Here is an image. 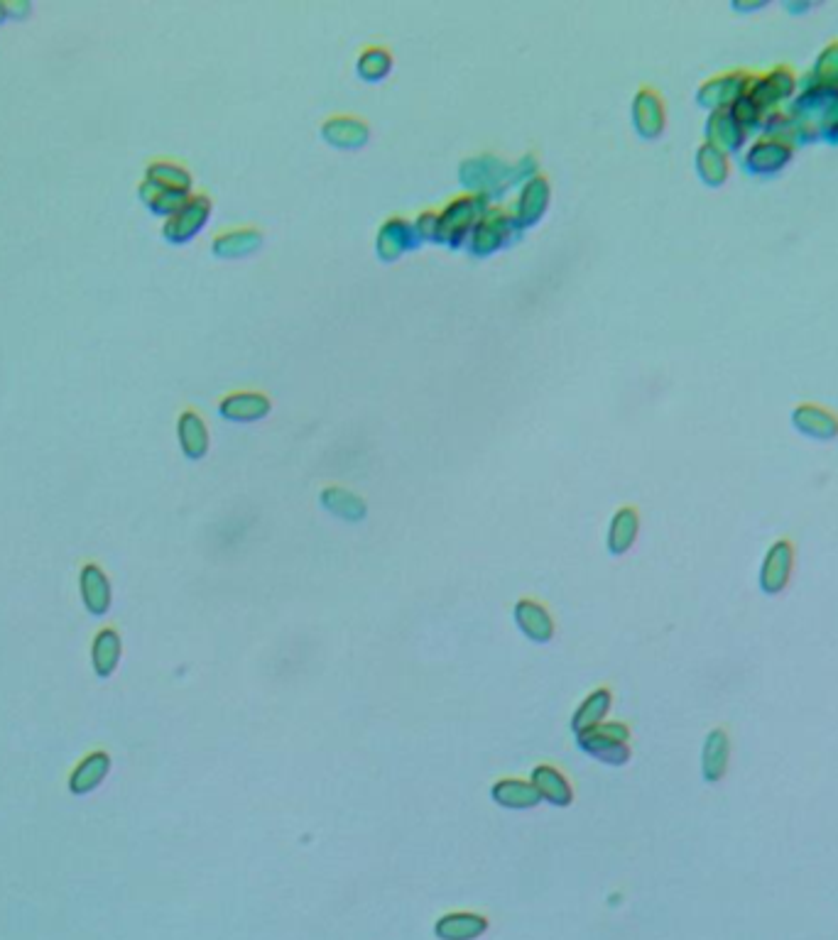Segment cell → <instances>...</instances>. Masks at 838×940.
Instances as JSON below:
<instances>
[{"instance_id":"cell-1","label":"cell","mask_w":838,"mask_h":940,"mask_svg":"<svg viewBox=\"0 0 838 940\" xmlns=\"http://www.w3.org/2000/svg\"><path fill=\"white\" fill-rule=\"evenodd\" d=\"M537 174L535 157L527 155L522 157L518 165L500 160L495 155H476L461 165V179L471 191L476 194H486L493 201V196L508 191L513 184L527 182V179Z\"/></svg>"},{"instance_id":"cell-2","label":"cell","mask_w":838,"mask_h":940,"mask_svg":"<svg viewBox=\"0 0 838 940\" xmlns=\"http://www.w3.org/2000/svg\"><path fill=\"white\" fill-rule=\"evenodd\" d=\"M491 209V199L486 194L466 191L454 196L437 211V228H434V243H444L446 248H464L466 240L476 223Z\"/></svg>"},{"instance_id":"cell-3","label":"cell","mask_w":838,"mask_h":940,"mask_svg":"<svg viewBox=\"0 0 838 940\" xmlns=\"http://www.w3.org/2000/svg\"><path fill=\"white\" fill-rule=\"evenodd\" d=\"M579 742L581 752L589 754L591 759L596 762L608 764V767H623V764L630 762L633 757V750H630V730L625 723H601L598 728H593L584 735L576 737Z\"/></svg>"},{"instance_id":"cell-4","label":"cell","mask_w":838,"mask_h":940,"mask_svg":"<svg viewBox=\"0 0 838 940\" xmlns=\"http://www.w3.org/2000/svg\"><path fill=\"white\" fill-rule=\"evenodd\" d=\"M515 233H518V228H515L510 209L491 206L486 216H483L471 231L469 240H466V250H469L473 258H488L495 250L505 248Z\"/></svg>"},{"instance_id":"cell-5","label":"cell","mask_w":838,"mask_h":940,"mask_svg":"<svg viewBox=\"0 0 838 940\" xmlns=\"http://www.w3.org/2000/svg\"><path fill=\"white\" fill-rule=\"evenodd\" d=\"M211 209V199L206 194H192L189 196L187 204L182 206L179 211H174L172 216L165 218V226H162V235L174 245L189 243L194 235H199L201 228L209 223Z\"/></svg>"},{"instance_id":"cell-6","label":"cell","mask_w":838,"mask_h":940,"mask_svg":"<svg viewBox=\"0 0 838 940\" xmlns=\"http://www.w3.org/2000/svg\"><path fill=\"white\" fill-rule=\"evenodd\" d=\"M549 201H552V184H549V179L540 172L532 174L527 182H522L515 206L510 209L515 228L522 231V228H530L537 221H542V216L549 209Z\"/></svg>"},{"instance_id":"cell-7","label":"cell","mask_w":838,"mask_h":940,"mask_svg":"<svg viewBox=\"0 0 838 940\" xmlns=\"http://www.w3.org/2000/svg\"><path fill=\"white\" fill-rule=\"evenodd\" d=\"M422 243L415 231V223L407 221L405 216H390L385 218L383 226L378 228V238H375V253L380 260L395 262L402 255L415 250Z\"/></svg>"},{"instance_id":"cell-8","label":"cell","mask_w":838,"mask_h":940,"mask_svg":"<svg viewBox=\"0 0 838 940\" xmlns=\"http://www.w3.org/2000/svg\"><path fill=\"white\" fill-rule=\"evenodd\" d=\"M794 544L789 539H777L767 549L763 566H760V590L765 595H780L789 586L794 571Z\"/></svg>"},{"instance_id":"cell-9","label":"cell","mask_w":838,"mask_h":940,"mask_svg":"<svg viewBox=\"0 0 838 940\" xmlns=\"http://www.w3.org/2000/svg\"><path fill=\"white\" fill-rule=\"evenodd\" d=\"M633 123L642 138H660L667 125V108L660 91L652 89V86H640L633 98Z\"/></svg>"},{"instance_id":"cell-10","label":"cell","mask_w":838,"mask_h":940,"mask_svg":"<svg viewBox=\"0 0 838 940\" xmlns=\"http://www.w3.org/2000/svg\"><path fill=\"white\" fill-rule=\"evenodd\" d=\"M753 84L748 71H726L721 76H711L699 89V103L709 108H731L740 96Z\"/></svg>"},{"instance_id":"cell-11","label":"cell","mask_w":838,"mask_h":940,"mask_svg":"<svg viewBox=\"0 0 838 940\" xmlns=\"http://www.w3.org/2000/svg\"><path fill=\"white\" fill-rule=\"evenodd\" d=\"M272 402L265 392L258 390H236L228 392L226 397H221L219 402V414L228 422H238V424H250L258 422V419H265L270 414Z\"/></svg>"},{"instance_id":"cell-12","label":"cell","mask_w":838,"mask_h":940,"mask_svg":"<svg viewBox=\"0 0 838 940\" xmlns=\"http://www.w3.org/2000/svg\"><path fill=\"white\" fill-rule=\"evenodd\" d=\"M81 603L89 615L103 617L113 605V586L99 564H86L79 573Z\"/></svg>"},{"instance_id":"cell-13","label":"cell","mask_w":838,"mask_h":940,"mask_svg":"<svg viewBox=\"0 0 838 940\" xmlns=\"http://www.w3.org/2000/svg\"><path fill=\"white\" fill-rule=\"evenodd\" d=\"M321 138L339 150H358L370 140V125L358 116H331L321 123Z\"/></svg>"},{"instance_id":"cell-14","label":"cell","mask_w":838,"mask_h":940,"mask_svg":"<svg viewBox=\"0 0 838 940\" xmlns=\"http://www.w3.org/2000/svg\"><path fill=\"white\" fill-rule=\"evenodd\" d=\"M513 615H515V622H518L520 632L530 639V642L549 644L554 639L557 625H554L549 610L544 608L542 603H537V600H530V598L518 600Z\"/></svg>"},{"instance_id":"cell-15","label":"cell","mask_w":838,"mask_h":940,"mask_svg":"<svg viewBox=\"0 0 838 940\" xmlns=\"http://www.w3.org/2000/svg\"><path fill=\"white\" fill-rule=\"evenodd\" d=\"M111 754L108 752H91L76 764V769L69 776V791L74 796H89L94 794L96 789L106 781V776L111 774Z\"/></svg>"},{"instance_id":"cell-16","label":"cell","mask_w":838,"mask_h":940,"mask_svg":"<svg viewBox=\"0 0 838 940\" xmlns=\"http://www.w3.org/2000/svg\"><path fill=\"white\" fill-rule=\"evenodd\" d=\"M532 786L537 789L542 801L552 803L557 808H567L574 801V786L567 779V774L559 772L552 764H537L530 774Z\"/></svg>"},{"instance_id":"cell-17","label":"cell","mask_w":838,"mask_h":940,"mask_svg":"<svg viewBox=\"0 0 838 940\" xmlns=\"http://www.w3.org/2000/svg\"><path fill=\"white\" fill-rule=\"evenodd\" d=\"M731 762V735L726 728H714L706 735L701 750V774L709 784H718L728 774Z\"/></svg>"},{"instance_id":"cell-18","label":"cell","mask_w":838,"mask_h":940,"mask_svg":"<svg viewBox=\"0 0 838 940\" xmlns=\"http://www.w3.org/2000/svg\"><path fill=\"white\" fill-rule=\"evenodd\" d=\"M263 231L255 226H238V228H228V231H221L211 243V250H214L216 258H226V260H236V258H246V255H253L255 250L263 245Z\"/></svg>"},{"instance_id":"cell-19","label":"cell","mask_w":838,"mask_h":940,"mask_svg":"<svg viewBox=\"0 0 838 940\" xmlns=\"http://www.w3.org/2000/svg\"><path fill=\"white\" fill-rule=\"evenodd\" d=\"M792 422L802 434L814 439H834L838 436V414L834 409L816 402H804L794 409Z\"/></svg>"},{"instance_id":"cell-20","label":"cell","mask_w":838,"mask_h":940,"mask_svg":"<svg viewBox=\"0 0 838 940\" xmlns=\"http://www.w3.org/2000/svg\"><path fill=\"white\" fill-rule=\"evenodd\" d=\"M611 705L613 693L608 691V688H596V691H591L584 701L576 705L574 715H571V730H574V735L579 737L584 735V732L598 728L601 723H606L608 713H611Z\"/></svg>"},{"instance_id":"cell-21","label":"cell","mask_w":838,"mask_h":940,"mask_svg":"<svg viewBox=\"0 0 838 940\" xmlns=\"http://www.w3.org/2000/svg\"><path fill=\"white\" fill-rule=\"evenodd\" d=\"M491 799L498 803V806L508 808V811H530V808L540 806L542 799L537 794V789L532 786V781L525 779H500L491 786Z\"/></svg>"},{"instance_id":"cell-22","label":"cell","mask_w":838,"mask_h":940,"mask_svg":"<svg viewBox=\"0 0 838 940\" xmlns=\"http://www.w3.org/2000/svg\"><path fill=\"white\" fill-rule=\"evenodd\" d=\"M177 439L182 446L184 456L199 461L209 451V426H206L204 417L194 409H184L177 419Z\"/></svg>"},{"instance_id":"cell-23","label":"cell","mask_w":838,"mask_h":940,"mask_svg":"<svg viewBox=\"0 0 838 940\" xmlns=\"http://www.w3.org/2000/svg\"><path fill=\"white\" fill-rule=\"evenodd\" d=\"M121 654H123V642L121 635L111 627L101 630L99 635L94 637V644H91V664H94V674L99 679H111L116 674L118 664H121Z\"/></svg>"},{"instance_id":"cell-24","label":"cell","mask_w":838,"mask_h":940,"mask_svg":"<svg viewBox=\"0 0 838 940\" xmlns=\"http://www.w3.org/2000/svg\"><path fill=\"white\" fill-rule=\"evenodd\" d=\"M640 534V515L635 507H620L608 524V551L613 556H623L633 549Z\"/></svg>"},{"instance_id":"cell-25","label":"cell","mask_w":838,"mask_h":940,"mask_svg":"<svg viewBox=\"0 0 838 940\" xmlns=\"http://www.w3.org/2000/svg\"><path fill=\"white\" fill-rule=\"evenodd\" d=\"M789 155H792V147H789L787 140H782L780 135H767V138L755 142L745 162L755 172H775V169L785 165Z\"/></svg>"},{"instance_id":"cell-26","label":"cell","mask_w":838,"mask_h":940,"mask_svg":"<svg viewBox=\"0 0 838 940\" xmlns=\"http://www.w3.org/2000/svg\"><path fill=\"white\" fill-rule=\"evenodd\" d=\"M745 140V128L733 118L731 108H716L706 123V142L721 147L723 152L733 150Z\"/></svg>"},{"instance_id":"cell-27","label":"cell","mask_w":838,"mask_h":940,"mask_svg":"<svg viewBox=\"0 0 838 940\" xmlns=\"http://www.w3.org/2000/svg\"><path fill=\"white\" fill-rule=\"evenodd\" d=\"M488 928V921L483 916L471 914V911H456L446 914L437 921V936L442 940H473L483 936Z\"/></svg>"},{"instance_id":"cell-28","label":"cell","mask_w":838,"mask_h":940,"mask_svg":"<svg viewBox=\"0 0 838 940\" xmlns=\"http://www.w3.org/2000/svg\"><path fill=\"white\" fill-rule=\"evenodd\" d=\"M138 194H140V199H143V204L148 206L152 213L167 218V216H172L174 211H179L184 204H187L189 196H192V191L167 189V187H160V184L150 182V179H143V182H140V187H138Z\"/></svg>"},{"instance_id":"cell-29","label":"cell","mask_w":838,"mask_h":940,"mask_svg":"<svg viewBox=\"0 0 838 940\" xmlns=\"http://www.w3.org/2000/svg\"><path fill=\"white\" fill-rule=\"evenodd\" d=\"M319 500H321V505H324L326 512H331L334 517L344 519V522H361V519L368 515L366 502H363L361 497L353 493V490L336 488V485H331V488L321 490Z\"/></svg>"},{"instance_id":"cell-30","label":"cell","mask_w":838,"mask_h":940,"mask_svg":"<svg viewBox=\"0 0 838 940\" xmlns=\"http://www.w3.org/2000/svg\"><path fill=\"white\" fill-rule=\"evenodd\" d=\"M696 167H699L701 179H704L706 184H714V187L726 182L728 172H731L728 152L711 145V142H701L699 145V150H696Z\"/></svg>"},{"instance_id":"cell-31","label":"cell","mask_w":838,"mask_h":940,"mask_svg":"<svg viewBox=\"0 0 838 940\" xmlns=\"http://www.w3.org/2000/svg\"><path fill=\"white\" fill-rule=\"evenodd\" d=\"M393 64H395L393 52H390L388 47L368 45L361 54H358L356 71H358V76H361L363 81H368V84H375V81H383L385 76L393 71Z\"/></svg>"},{"instance_id":"cell-32","label":"cell","mask_w":838,"mask_h":940,"mask_svg":"<svg viewBox=\"0 0 838 940\" xmlns=\"http://www.w3.org/2000/svg\"><path fill=\"white\" fill-rule=\"evenodd\" d=\"M145 179L160 184V187L177 189V191H192V182H194L192 172H189L187 167L177 165V162H170V160L150 162L148 169H145Z\"/></svg>"},{"instance_id":"cell-33","label":"cell","mask_w":838,"mask_h":940,"mask_svg":"<svg viewBox=\"0 0 838 940\" xmlns=\"http://www.w3.org/2000/svg\"><path fill=\"white\" fill-rule=\"evenodd\" d=\"M3 8H5V15H8V18L23 20V18H27V15H30L32 5H30V0H3Z\"/></svg>"},{"instance_id":"cell-34","label":"cell","mask_w":838,"mask_h":940,"mask_svg":"<svg viewBox=\"0 0 838 940\" xmlns=\"http://www.w3.org/2000/svg\"><path fill=\"white\" fill-rule=\"evenodd\" d=\"M8 18V15H5V8H3V0H0V23H3V20Z\"/></svg>"}]
</instances>
